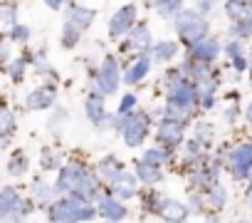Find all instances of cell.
Listing matches in <instances>:
<instances>
[{
    "label": "cell",
    "instance_id": "cell-25",
    "mask_svg": "<svg viewBox=\"0 0 252 223\" xmlns=\"http://www.w3.org/2000/svg\"><path fill=\"white\" fill-rule=\"evenodd\" d=\"M232 35H237V37H252V18L240 20V23L232 28Z\"/></svg>",
    "mask_w": 252,
    "mask_h": 223
},
{
    "label": "cell",
    "instance_id": "cell-2",
    "mask_svg": "<svg viewBox=\"0 0 252 223\" xmlns=\"http://www.w3.org/2000/svg\"><path fill=\"white\" fill-rule=\"evenodd\" d=\"M116 129H121V134L126 137L129 147H139L146 139V129H149V117L146 114H126V117H116Z\"/></svg>",
    "mask_w": 252,
    "mask_h": 223
},
{
    "label": "cell",
    "instance_id": "cell-31",
    "mask_svg": "<svg viewBox=\"0 0 252 223\" xmlns=\"http://www.w3.org/2000/svg\"><path fill=\"white\" fill-rule=\"evenodd\" d=\"M13 40H15V42H28V40H30V28H25V25L13 28Z\"/></svg>",
    "mask_w": 252,
    "mask_h": 223
},
{
    "label": "cell",
    "instance_id": "cell-11",
    "mask_svg": "<svg viewBox=\"0 0 252 223\" xmlns=\"http://www.w3.org/2000/svg\"><path fill=\"white\" fill-rule=\"evenodd\" d=\"M158 139H161L163 144H168V147H178V144H181V139H183L181 124L163 119V122L158 124Z\"/></svg>",
    "mask_w": 252,
    "mask_h": 223
},
{
    "label": "cell",
    "instance_id": "cell-3",
    "mask_svg": "<svg viewBox=\"0 0 252 223\" xmlns=\"http://www.w3.org/2000/svg\"><path fill=\"white\" fill-rule=\"evenodd\" d=\"M227 164H230L235 179L247 176V174L252 171V144H242V147L232 149L230 156H227Z\"/></svg>",
    "mask_w": 252,
    "mask_h": 223
},
{
    "label": "cell",
    "instance_id": "cell-23",
    "mask_svg": "<svg viewBox=\"0 0 252 223\" xmlns=\"http://www.w3.org/2000/svg\"><path fill=\"white\" fill-rule=\"evenodd\" d=\"M208 201H210V206H213V208H222V206L227 203V193H225V188H222L220 184H218V186H213V188H210Z\"/></svg>",
    "mask_w": 252,
    "mask_h": 223
},
{
    "label": "cell",
    "instance_id": "cell-22",
    "mask_svg": "<svg viewBox=\"0 0 252 223\" xmlns=\"http://www.w3.org/2000/svg\"><path fill=\"white\" fill-rule=\"evenodd\" d=\"M8 169H10V174H13V176H20V174H25V169H28V156H25L23 151H18V154L10 159Z\"/></svg>",
    "mask_w": 252,
    "mask_h": 223
},
{
    "label": "cell",
    "instance_id": "cell-32",
    "mask_svg": "<svg viewBox=\"0 0 252 223\" xmlns=\"http://www.w3.org/2000/svg\"><path fill=\"white\" fill-rule=\"evenodd\" d=\"M35 196L40 198V203H45V201H50V196H52V191L42 184V181H35Z\"/></svg>",
    "mask_w": 252,
    "mask_h": 223
},
{
    "label": "cell",
    "instance_id": "cell-9",
    "mask_svg": "<svg viewBox=\"0 0 252 223\" xmlns=\"http://www.w3.org/2000/svg\"><path fill=\"white\" fill-rule=\"evenodd\" d=\"M218 52H220V42H218V37H205L203 42H198L195 47H193V60L195 62H210L213 57H218Z\"/></svg>",
    "mask_w": 252,
    "mask_h": 223
},
{
    "label": "cell",
    "instance_id": "cell-33",
    "mask_svg": "<svg viewBox=\"0 0 252 223\" xmlns=\"http://www.w3.org/2000/svg\"><path fill=\"white\" fill-rule=\"evenodd\" d=\"M0 15H3V23L15 25V5H3V8H0ZM15 28H18V25H15Z\"/></svg>",
    "mask_w": 252,
    "mask_h": 223
},
{
    "label": "cell",
    "instance_id": "cell-7",
    "mask_svg": "<svg viewBox=\"0 0 252 223\" xmlns=\"http://www.w3.org/2000/svg\"><path fill=\"white\" fill-rule=\"evenodd\" d=\"M158 213L168 221V223H183L188 218V208L183 203H178L176 198H163L158 206Z\"/></svg>",
    "mask_w": 252,
    "mask_h": 223
},
{
    "label": "cell",
    "instance_id": "cell-16",
    "mask_svg": "<svg viewBox=\"0 0 252 223\" xmlns=\"http://www.w3.org/2000/svg\"><path fill=\"white\" fill-rule=\"evenodd\" d=\"M55 102V92L50 87H42V89H35L30 97H28V107L30 109H45Z\"/></svg>",
    "mask_w": 252,
    "mask_h": 223
},
{
    "label": "cell",
    "instance_id": "cell-21",
    "mask_svg": "<svg viewBox=\"0 0 252 223\" xmlns=\"http://www.w3.org/2000/svg\"><path fill=\"white\" fill-rule=\"evenodd\" d=\"M141 161L149 164V166H154V169H158V166L166 161V151H163V149H149V151L144 154Z\"/></svg>",
    "mask_w": 252,
    "mask_h": 223
},
{
    "label": "cell",
    "instance_id": "cell-34",
    "mask_svg": "<svg viewBox=\"0 0 252 223\" xmlns=\"http://www.w3.org/2000/svg\"><path fill=\"white\" fill-rule=\"evenodd\" d=\"M23 72H25V62H23V60H15V62L10 65V74H13V79H20Z\"/></svg>",
    "mask_w": 252,
    "mask_h": 223
},
{
    "label": "cell",
    "instance_id": "cell-20",
    "mask_svg": "<svg viewBox=\"0 0 252 223\" xmlns=\"http://www.w3.org/2000/svg\"><path fill=\"white\" fill-rule=\"evenodd\" d=\"M149 67H151V62H149L146 57H139V62H136L129 72H126V82H129V84H136L139 79H144V77H146Z\"/></svg>",
    "mask_w": 252,
    "mask_h": 223
},
{
    "label": "cell",
    "instance_id": "cell-29",
    "mask_svg": "<svg viewBox=\"0 0 252 223\" xmlns=\"http://www.w3.org/2000/svg\"><path fill=\"white\" fill-rule=\"evenodd\" d=\"M210 137H213V127L200 122V124L195 127V142H198V144H200V142L205 144V142H210Z\"/></svg>",
    "mask_w": 252,
    "mask_h": 223
},
{
    "label": "cell",
    "instance_id": "cell-30",
    "mask_svg": "<svg viewBox=\"0 0 252 223\" xmlns=\"http://www.w3.org/2000/svg\"><path fill=\"white\" fill-rule=\"evenodd\" d=\"M134 104H136V97H134V94H126V97L121 99V104H119V117H126V112H129Z\"/></svg>",
    "mask_w": 252,
    "mask_h": 223
},
{
    "label": "cell",
    "instance_id": "cell-15",
    "mask_svg": "<svg viewBox=\"0 0 252 223\" xmlns=\"http://www.w3.org/2000/svg\"><path fill=\"white\" fill-rule=\"evenodd\" d=\"M18 206H20V196H18L10 186H5V188H3V196H0V213H3V218L8 221Z\"/></svg>",
    "mask_w": 252,
    "mask_h": 223
},
{
    "label": "cell",
    "instance_id": "cell-26",
    "mask_svg": "<svg viewBox=\"0 0 252 223\" xmlns=\"http://www.w3.org/2000/svg\"><path fill=\"white\" fill-rule=\"evenodd\" d=\"M60 164H62V154H57V151H47L45 154V159H42V169H60Z\"/></svg>",
    "mask_w": 252,
    "mask_h": 223
},
{
    "label": "cell",
    "instance_id": "cell-24",
    "mask_svg": "<svg viewBox=\"0 0 252 223\" xmlns=\"http://www.w3.org/2000/svg\"><path fill=\"white\" fill-rule=\"evenodd\" d=\"M154 8H156V13L163 15V18H173L176 13H181V3H158V5H154Z\"/></svg>",
    "mask_w": 252,
    "mask_h": 223
},
{
    "label": "cell",
    "instance_id": "cell-6",
    "mask_svg": "<svg viewBox=\"0 0 252 223\" xmlns=\"http://www.w3.org/2000/svg\"><path fill=\"white\" fill-rule=\"evenodd\" d=\"M96 211L104 216V218H109V221H121V218H126V208L119 203V198H114V196H101L99 201H96Z\"/></svg>",
    "mask_w": 252,
    "mask_h": 223
},
{
    "label": "cell",
    "instance_id": "cell-40",
    "mask_svg": "<svg viewBox=\"0 0 252 223\" xmlns=\"http://www.w3.org/2000/svg\"><path fill=\"white\" fill-rule=\"evenodd\" d=\"M109 223H114V221H109Z\"/></svg>",
    "mask_w": 252,
    "mask_h": 223
},
{
    "label": "cell",
    "instance_id": "cell-17",
    "mask_svg": "<svg viewBox=\"0 0 252 223\" xmlns=\"http://www.w3.org/2000/svg\"><path fill=\"white\" fill-rule=\"evenodd\" d=\"M151 45V33H149V28L146 25H139L134 33H131V40H129V47H134V50H146Z\"/></svg>",
    "mask_w": 252,
    "mask_h": 223
},
{
    "label": "cell",
    "instance_id": "cell-28",
    "mask_svg": "<svg viewBox=\"0 0 252 223\" xmlns=\"http://www.w3.org/2000/svg\"><path fill=\"white\" fill-rule=\"evenodd\" d=\"M77 40H79V30H74L72 25H67V23H64V35H62V45H64V47H72V45H74Z\"/></svg>",
    "mask_w": 252,
    "mask_h": 223
},
{
    "label": "cell",
    "instance_id": "cell-39",
    "mask_svg": "<svg viewBox=\"0 0 252 223\" xmlns=\"http://www.w3.org/2000/svg\"><path fill=\"white\" fill-rule=\"evenodd\" d=\"M250 198H252V188H250Z\"/></svg>",
    "mask_w": 252,
    "mask_h": 223
},
{
    "label": "cell",
    "instance_id": "cell-35",
    "mask_svg": "<svg viewBox=\"0 0 252 223\" xmlns=\"http://www.w3.org/2000/svg\"><path fill=\"white\" fill-rule=\"evenodd\" d=\"M35 65H37V70H50V65H47V55H45V50L35 55Z\"/></svg>",
    "mask_w": 252,
    "mask_h": 223
},
{
    "label": "cell",
    "instance_id": "cell-37",
    "mask_svg": "<svg viewBox=\"0 0 252 223\" xmlns=\"http://www.w3.org/2000/svg\"><path fill=\"white\" fill-rule=\"evenodd\" d=\"M245 117H247V122H252V102H250V107H247V112H245Z\"/></svg>",
    "mask_w": 252,
    "mask_h": 223
},
{
    "label": "cell",
    "instance_id": "cell-38",
    "mask_svg": "<svg viewBox=\"0 0 252 223\" xmlns=\"http://www.w3.org/2000/svg\"><path fill=\"white\" fill-rule=\"evenodd\" d=\"M208 223H220V221H215V218H210V221H208Z\"/></svg>",
    "mask_w": 252,
    "mask_h": 223
},
{
    "label": "cell",
    "instance_id": "cell-14",
    "mask_svg": "<svg viewBox=\"0 0 252 223\" xmlns=\"http://www.w3.org/2000/svg\"><path fill=\"white\" fill-rule=\"evenodd\" d=\"M121 174V166H119V161L114 159V156H106L104 161H99V166H96V179L99 181H116V176Z\"/></svg>",
    "mask_w": 252,
    "mask_h": 223
},
{
    "label": "cell",
    "instance_id": "cell-19",
    "mask_svg": "<svg viewBox=\"0 0 252 223\" xmlns=\"http://www.w3.org/2000/svg\"><path fill=\"white\" fill-rule=\"evenodd\" d=\"M136 179L141 184H156L161 179V171L154 169V166H149V164H144V161H139L136 164Z\"/></svg>",
    "mask_w": 252,
    "mask_h": 223
},
{
    "label": "cell",
    "instance_id": "cell-1",
    "mask_svg": "<svg viewBox=\"0 0 252 223\" xmlns=\"http://www.w3.org/2000/svg\"><path fill=\"white\" fill-rule=\"evenodd\" d=\"M176 30H178V35H181L183 42H188V45L195 47L198 42L205 40L208 23H205L203 15H198V13H186V15H181V18L176 20Z\"/></svg>",
    "mask_w": 252,
    "mask_h": 223
},
{
    "label": "cell",
    "instance_id": "cell-36",
    "mask_svg": "<svg viewBox=\"0 0 252 223\" xmlns=\"http://www.w3.org/2000/svg\"><path fill=\"white\" fill-rule=\"evenodd\" d=\"M232 67H235L237 72H242V70L247 67V60H245L242 55H237V57H232Z\"/></svg>",
    "mask_w": 252,
    "mask_h": 223
},
{
    "label": "cell",
    "instance_id": "cell-18",
    "mask_svg": "<svg viewBox=\"0 0 252 223\" xmlns=\"http://www.w3.org/2000/svg\"><path fill=\"white\" fill-rule=\"evenodd\" d=\"M176 52H178V45L171 42V40H163V42H158V45L154 47L156 62H168L171 57H176Z\"/></svg>",
    "mask_w": 252,
    "mask_h": 223
},
{
    "label": "cell",
    "instance_id": "cell-12",
    "mask_svg": "<svg viewBox=\"0 0 252 223\" xmlns=\"http://www.w3.org/2000/svg\"><path fill=\"white\" fill-rule=\"evenodd\" d=\"M84 109H87V117L92 119V124H96V127H101V124H104V119L109 117V114H104V99H101L99 94L87 97Z\"/></svg>",
    "mask_w": 252,
    "mask_h": 223
},
{
    "label": "cell",
    "instance_id": "cell-10",
    "mask_svg": "<svg viewBox=\"0 0 252 223\" xmlns=\"http://www.w3.org/2000/svg\"><path fill=\"white\" fill-rule=\"evenodd\" d=\"M136 181H139L136 176L121 171V174L116 176V181H114V196H119V198H131V196L136 193Z\"/></svg>",
    "mask_w": 252,
    "mask_h": 223
},
{
    "label": "cell",
    "instance_id": "cell-4",
    "mask_svg": "<svg viewBox=\"0 0 252 223\" xmlns=\"http://www.w3.org/2000/svg\"><path fill=\"white\" fill-rule=\"evenodd\" d=\"M99 92L101 94H114L116 87H119V65L114 62V57H106L104 65L99 67Z\"/></svg>",
    "mask_w": 252,
    "mask_h": 223
},
{
    "label": "cell",
    "instance_id": "cell-13",
    "mask_svg": "<svg viewBox=\"0 0 252 223\" xmlns=\"http://www.w3.org/2000/svg\"><path fill=\"white\" fill-rule=\"evenodd\" d=\"M94 20V13L87 10V8H79V5H69V18H67V25H72L74 30H84L87 25H92Z\"/></svg>",
    "mask_w": 252,
    "mask_h": 223
},
{
    "label": "cell",
    "instance_id": "cell-8",
    "mask_svg": "<svg viewBox=\"0 0 252 223\" xmlns=\"http://www.w3.org/2000/svg\"><path fill=\"white\" fill-rule=\"evenodd\" d=\"M198 99V94H195V89L188 84V82H181L178 87H173L171 92H168V102L171 104H178V107H183V109H190V104Z\"/></svg>",
    "mask_w": 252,
    "mask_h": 223
},
{
    "label": "cell",
    "instance_id": "cell-5",
    "mask_svg": "<svg viewBox=\"0 0 252 223\" xmlns=\"http://www.w3.org/2000/svg\"><path fill=\"white\" fill-rule=\"evenodd\" d=\"M134 15H136V8H134V5H126V8H121L119 13H114V18H111V23H109V33H111L114 37H116V35H124L126 30L134 25Z\"/></svg>",
    "mask_w": 252,
    "mask_h": 223
},
{
    "label": "cell",
    "instance_id": "cell-27",
    "mask_svg": "<svg viewBox=\"0 0 252 223\" xmlns=\"http://www.w3.org/2000/svg\"><path fill=\"white\" fill-rule=\"evenodd\" d=\"M13 124H15V119H13V114H10V109H3V144H8L10 142V129H13Z\"/></svg>",
    "mask_w": 252,
    "mask_h": 223
}]
</instances>
